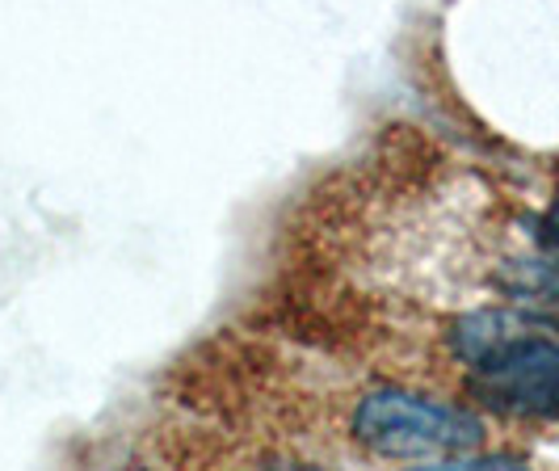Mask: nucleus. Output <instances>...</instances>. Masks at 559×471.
Returning <instances> with one entry per match:
<instances>
[{
  "label": "nucleus",
  "instance_id": "obj_1",
  "mask_svg": "<svg viewBox=\"0 0 559 471\" xmlns=\"http://www.w3.org/2000/svg\"><path fill=\"white\" fill-rule=\"evenodd\" d=\"M349 434L374 459L454 468L459 459L484 446V421L459 404L420 391L370 388L354 400Z\"/></svg>",
  "mask_w": 559,
  "mask_h": 471
},
{
  "label": "nucleus",
  "instance_id": "obj_2",
  "mask_svg": "<svg viewBox=\"0 0 559 471\" xmlns=\"http://www.w3.org/2000/svg\"><path fill=\"white\" fill-rule=\"evenodd\" d=\"M467 396L513 421H559V341L522 333L467 370Z\"/></svg>",
  "mask_w": 559,
  "mask_h": 471
},
{
  "label": "nucleus",
  "instance_id": "obj_3",
  "mask_svg": "<svg viewBox=\"0 0 559 471\" xmlns=\"http://www.w3.org/2000/svg\"><path fill=\"white\" fill-rule=\"evenodd\" d=\"M522 329H526V320H522V316H513V311H497V307H488V311H472V316H463V320L450 329V354L472 370L479 358H488L501 341L518 337Z\"/></svg>",
  "mask_w": 559,
  "mask_h": 471
},
{
  "label": "nucleus",
  "instance_id": "obj_4",
  "mask_svg": "<svg viewBox=\"0 0 559 471\" xmlns=\"http://www.w3.org/2000/svg\"><path fill=\"white\" fill-rule=\"evenodd\" d=\"M504 291L526 299V304L559 307V257H534V261H513L504 270Z\"/></svg>",
  "mask_w": 559,
  "mask_h": 471
},
{
  "label": "nucleus",
  "instance_id": "obj_5",
  "mask_svg": "<svg viewBox=\"0 0 559 471\" xmlns=\"http://www.w3.org/2000/svg\"><path fill=\"white\" fill-rule=\"evenodd\" d=\"M547 240L559 245V195H556V202H551V215H547Z\"/></svg>",
  "mask_w": 559,
  "mask_h": 471
}]
</instances>
